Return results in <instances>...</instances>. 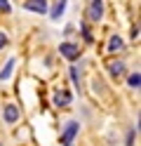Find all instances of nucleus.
Returning <instances> with one entry per match:
<instances>
[{
    "label": "nucleus",
    "instance_id": "obj_8",
    "mask_svg": "<svg viewBox=\"0 0 141 146\" xmlns=\"http://www.w3.org/2000/svg\"><path fill=\"white\" fill-rule=\"evenodd\" d=\"M12 68H14V59H9V61H7V66L0 71V80H7L9 76H12Z\"/></svg>",
    "mask_w": 141,
    "mask_h": 146
},
{
    "label": "nucleus",
    "instance_id": "obj_9",
    "mask_svg": "<svg viewBox=\"0 0 141 146\" xmlns=\"http://www.w3.org/2000/svg\"><path fill=\"white\" fill-rule=\"evenodd\" d=\"M54 102H56V106H66V104L71 102V94H68V92H59Z\"/></svg>",
    "mask_w": 141,
    "mask_h": 146
},
{
    "label": "nucleus",
    "instance_id": "obj_2",
    "mask_svg": "<svg viewBox=\"0 0 141 146\" xmlns=\"http://www.w3.org/2000/svg\"><path fill=\"white\" fill-rule=\"evenodd\" d=\"M75 134H78V123H68V125H66V130H64V137H61L64 146H71L73 139H75Z\"/></svg>",
    "mask_w": 141,
    "mask_h": 146
},
{
    "label": "nucleus",
    "instance_id": "obj_15",
    "mask_svg": "<svg viewBox=\"0 0 141 146\" xmlns=\"http://www.w3.org/2000/svg\"><path fill=\"white\" fill-rule=\"evenodd\" d=\"M7 42H9V40H7V35H5V33H0V50H3Z\"/></svg>",
    "mask_w": 141,
    "mask_h": 146
},
{
    "label": "nucleus",
    "instance_id": "obj_3",
    "mask_svg": "<svg viewBox=\"0 0 141 146\" xmlns=\"http://www.w3.org/2000/svg\"><path fill=\"white\" fill-rule=\"evenodd\" d=\"M24 7H26L28 12L45 14V12H47V0H28V3H24Z\"/></svg>",
    "mask_w": 141,
    "mask_h": 146
},
{
    "label": "nucleus",
    "instance_id": "obj_14",
    "mask_svg": "<svg viewBox=\"0 0 141 146\" xmlns=\"http://www.w3.org/2000/svg\"><path fill=\"white\" fill-rule=\"evenodd\" d=\"M71 78H73V83H75V85H80V80H78V71H75V68H71Z\"/></svg>",
    "mask_w": 141,
    "mask_h": 146
},
{
    "label": "nucleus",
    "instance_id": "obj_1",
    "mask_svg": "<svg viewBox=\"0 0 141 146\" xmlns=\"http://www.w3.org/2000/svg\"><path fill=\"white\" fill-rule=\"evenodd\" d=\"M59 52H61L68 61H75V59H78V47H75L73 42H61V45H59Z\"/></svg>",
    "mask_w": 141,
    "mask_h": 146
},
{
    "label": "nucleus",
    "instance_id": "obj_10",
    "mask_svg": "<svg viewBox=\"0 0 141 146\" xmlns=\"http://www.w3.org/2000/svg\"><path fill=\"white\" fill-rule=\"evenodd\" d=\"M108 50H111V52H115V50H122V40H120V38H111V45H108Z\"/></svg>",
    "mask_w": 141,
    "mask_h": 146
},
{
    "label": "nucleus",
    "instance_id": "obj_7",
    "mask_svg": "<svg viewBox=\"0 0 141 146\" xmlns=\"http://www.w3.org/2000/svg\"><path fill=\"white\" fill-rule=\"evenodd\" d=\"M111 73H113V76H122V73H125V64H122V61H113L111 64Z\"/></svg>",
    "mask_w": 141,
    "mask_h": 146
},
{
    "label": "nucleus",
    "instance_id": "obj_11",
    "mask_svg": "<svg viewBox=\"0 0 141 146\" xmlns=\"http://www.w3.org/2000/svg\"><path fill=\"white\" fill-rule=\"evenodd\" d=\"M127 83H129V87H139V83H141V76H139V73H132Z\"/></svg>",
    "mask_w": 141,
    "mask_h": 146
},
{
    "label": "nucleus",
    "instance_id": "obj_4",
    "mask_svg": "<svg viewBox=\"0 0 141 146\" xmlns=\"http://www.w3.org/2000/svg\"><path fill=\"white\" fill-rule=\"evenodd\" d=\"M3 118H5V123H17L19 120V108L14 104H7L3 108Z\"/></svg>",
    "mask_w": 141,
    "mask_h": 146
},
{
    "label": "nucleus",
    "instance_id": "obj_12",
    "mask_svg": "<svg viewBox=\"0 0 141 146\" xmlns=\"http://www.w3.org/2000/svg\"><path fill=\"white\" fill-rule=\"evenodd\" d=\"M12 7H9V0H0V12H9Z\"/></svg>",
    "mask_w": 141,
    "mask_h": 146
},
{
    "label": "nucleus",
    "instance_id": "obj_5",
    "mask_svg": "<svg viewBox=\"0 0 141 146\" xmlns=\"http://www.w3.org/2000/svg\"><path fill=\"white\" fill-rule=\"evenodd\" d=\"M101 14H103V3H101V0H94V3L89 5V19L92 21H99Z\"/></svg>",
    "mask_w": 141,
    "mask_h": 146
},
{
    "label": "nucleus",
    "instance_id": "obj_13",
    "mask_svg": "<svg viewBox=\"0 0 141 146\" xmlns=\"http://www.w3.org/2000/svg\"><path fill=\"white\" fill-rule=\"evenodd\" d=\"M82 35H85V40H87V42H92V33H89V29L85 24H82Z\"/></svg>",
    "mask_w": 141,
    "mask_h": 146
},
{
    "label": "nucleus",
    "instance_id": "obj_6",
    "mask_svg": "<svg viewBox=\"0 0 141 146\" xmlns=\"http://www.w3.org/2000/svg\"><path fill=\"white\" fill-rule=\"evenodd\" d=\"M66 10V0H56V5H54V10L50 12L52 14V19H59V17H61V12Z\"/></svg>",
    "mask_w": 141,
    "mask_h": 146
}]
</instances>
